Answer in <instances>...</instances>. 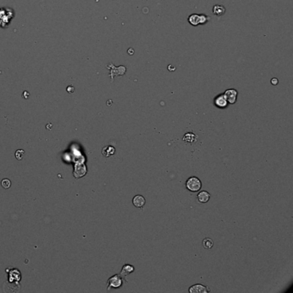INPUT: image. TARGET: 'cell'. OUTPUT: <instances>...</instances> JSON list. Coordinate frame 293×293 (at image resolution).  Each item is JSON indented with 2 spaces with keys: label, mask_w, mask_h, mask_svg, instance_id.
I'll use <instances>...</instances> for the list:
<instances>
[{
  "label": "cell",
  "mask_w": 293,
  "mask_h": 293,
  "mask_svg": "<svg viewBox=\"0 0 293 293\" xmlns=\"http://www.w3.org/2000/svg\"><path fill=\"white\" fill-rule=\"evenodd\" d=\"M188 22L194 27H197L200 23V14H192L188 17Z\"/></svg>",
  "instance_id": "52a82bcc"
},
{
  "label": "cell",
  "mask_w": 293,
  "mask_h": 293,
  "mask_svg": "<svg viewBox=\"0 0 293 293\" xmlns=\"http://www.w3.org/2000/svg\"><path fill=\"white\" fill-rule=\"evenodd\" d=\"M188 291L190 293H207L210 292V289L203 285L197 284V285L191 286Z\"/></svg>",
  "instance_id": "5b68a950"
},
{
  "label": "cell",
  "mask_w": 293,
  "mask_h": 293,
  "mask_svg": "<svg viewBox=\"0 0 293 293\" xmlns=\"http://www.w3.org/2000/svg\"><path fill=\"white\" fill-rule=\"evenodd\" d=\"M202 245H203V247L205 248H206V249H211V248L213 247L214 242H213L212 239H211L209 237H206V238H205L203 240V241H202Z\"/></svg>",
  "instance_id": "7c38bea8"
},
{
  "label": "cell",
  "mask_w": 293,
  "mask_h": 293,
  "mask_svg": "<svg viewBox=\"0 0 293 293\" xmlns=\"http://www.w3.org/2000/svg\"><path fill=\"white\" fill-rule=\"evenodd\" d=\"M133 271H134L133 266L127 264V265H125V266L122 267L120 275L122 277L123 279H126V277H127V275H129V274H131L132 272H133Z\"/></svg>",
  "instance_id": "9c48e42d"
},
{
  "label": "cell",
  "mask_w": 293,
  "mask_h": 293,
  "mask_svg": "<svg viewBox=\"0 0 293 293\" xmlns=\"http://www.w3.org/2000/svg\"><path fill=\"white\" fill-rule=\"evenodd\" d=\"M225 95L226 99L229 102V104H235L237 101V96H238V91L236 89H229L225 90L224 93Z\"/></svg>",
  "instance_id": "277c9868"
},
{
  "label": "cell",
  "mask_w": 293,
  "mask_h": 293,
  "mask_svg": "<svg viewBox=\"0 0 293 293\" xmlns=\"http://www.w3.org/2000/svg\"><path fill=\"white\" fill-rule=\"evenodd\" d=\"M226 9L224 5L221 4H215L213 5L212 8V13L213 15H215L216 16H222L225 14Z\"/></svg>",
  "instance_id": "8992f818"
},
{
  "label": "cell",
  "mask_w": 293,
  "mask_h": 293,
  "mask_svg": "<svg viewBox=\"0 0 293 293\" xmlns=\"http://www.w3.org/2000/svg\"><path fill=\"white\" fill-rule=\"evenodd\" d=\"M103 150H107V153H104V154H103L105 157H110L112 154H113V153H114V149H113V147H111V146H107V147H105Z\"/></svg>",
  "instance_id": "5bb4252c"
},
{
  "label": "cell",
  "mask_w": 293,
  "mask_h": 293,
  "mask_svg": "<svg viewBox=\"0 0 293 293\" xmlns=\"http://www.w3.org/2000/svg\"><path fill=\"white\" fill-rule=\"evenodd\" d=\"M201 187H202L201 180L196 176L189 177L188 180H187V182H186V188L190 192H194V193L198 192V191L200 190Z\"/></svg>",
  "instance_id": "6da1fadb"
},
{
  "label": "cell",
  "mask_w": 293,
  "mask_h": 293,
  "mask_svg": "<svg viewBox=\"0 0 293 293\" xmlns=\"http://www.w3.org/2000/svg\"><path fill=\"white\" fill-rule=\"evenodd\" d=\"M197 138H198V137L194 135V133H186L185 136L183 137V140L187 143H194L197 140Z\"/></svg>",
  "instance_id": "8fae6325"
},
{
  "label": "cell",
  "mask_w": 293,
  "mask_h": 293,
  "mask_svg": "<svg viewBox=\"0 0 293 293\" xmlns=\"http://www.w3.org/2000/svg\"><path fill=\"white\" fill-rule=\"evenodd\" d=\"M210 20V16L206 14H200V25H205Z\"/></svg>",
  "instance_id": "4fadbf2b"
},
{
  "label": "cell",
  "mask_w": 293,
  "mask_h": 293,
  "mask_svg": "<svg viewBox=\"0 0 293 293\" xmlns=\"http://www.w3.org/2000/svg\"><path fill=\"white\" fill-rule=\"evenodd\" d=\"M1 185H2L3 188L7 189V188H9L10 187L11 183H10V180H8V179H4V180L1 181Z\"/></svg>",
  "instance_id": "9a60e30c"
},
{
  "label": "cell",
  "mask_w": 293,
  "mask_h": 293,
  "mask_svg": "<svg viewBox=\"0 0 293 293\" xmlns=\"http://www.w3.org/2000/svg\"><path fill=\"white\" fill-rule=\"evenodd\" d=\"M133 204L135 207L138 208H143L144 205H145V199L142 195H136L133 199Z\"/></svg>",
  "instance_id": "ba28073f"
},
{
  "label": "cell",
  "mask_w": 293,
  "mask_h": 293,
  "mask_svg": "<svg viewBox=\"0 0 293 293\" xmlns=\"http://www.w3.org/2000/svg\"><path fill=\"white\" fill-rule=\"evenodd\" d=\"M29 96V93L27 92V91H24V93H23V97L25 98V99H28Z\"/></svg>",
  "instance_id": "e0dca14e"
},
{
  "label": "cell",
  "mask_w": 293,
  "mask_h": 293,
  "mask_svg": "<svg viewBox=\"0 0 293 293\" xmlns=\"http://www.w3.org/2000/svg\"><path fill=\"white\" fill-rule=\"evenodd\" d=\"M197 197H198V200H199L200 203L205 204L209 201V200H210L211 198V194L208 192H206V191H201V192L199 193V194H198Z\"/></svg>",
  "instance_id": "30bf717a"
},
{
  "label": "cell",
  "mask_w": 293,
  "mask_h": 293,
  "mask_svg": "<svg viewBox=\"0 0 293 293\" xmlns=\"http://www.w3.org/2000/svg\"><path fill=\"white\" fill-rule=\"evenodd\" d=\"M123 278L120 275H114L113 277L108 279V283H107V290L109 291L111 288H120V286H122L123 283Z\"/></svg>",
  "instance_id": "3957f363"
},
{
  "label": "cell",
  "mask_w": 293,
  "mask_h": 293,
  "mask_svg": "<svg viewBox=\"0 0 293 293\" xmlns=\"http://www.w3.org/2000/svg\"><path fill=\"white\" fill-rule=\"evenodd\" d=\"M272 84H274V85H276L277 83H278V79L277 78H273V79H272Z\"/></svg>",
  "instance_id": "ac0fdd59"
},
{
  "label": "cell",
  "mask_w": 293,
  "mask_h": 293,
  "mask_svg": "<svg viewBox=\"0 0 293 293\" xmlns=\"http://www.w3.org/2000/svg\"><path fill=\"white\" fill-rule=\"evenodd\" d=\"M66 90H67L68 93H73L74 90H75V88H74L73 86H68Z\"/></svg>",
  "instance_id": "2e32d148"
},
{
  "label": "cell",
  "mask_w": 293,
  "mask_h": 293,
  "mask_svg": "<svg viewBox=\"0 0 293 293\" xmlns=\"http://www.w3.org/2000/svg\"><path fill=\"white\" fill-rule=\"evenodd\" d=\"M213 103H214V105L216 106L217 107L221 108V109L226 108L228 107V105H229V102H228V101L226 99L225 95L224 93L223 94H219V95H218L216 97L214 98Z\"/></svg>",
  "instance_id": "7a4b0ae2"
}]
</instances>
